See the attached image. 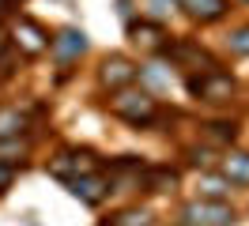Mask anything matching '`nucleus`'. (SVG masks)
<instances>
[{"label":"nucleus","instance_id":"1","mask_svg":"<svg viewBox=\"0 0 249 226\" xmlns=\"http://www.w3.org/2000/svg\"><path fill=\"white\" fill-rule=\"evenodd\" d=\"M113 109L124 113L128 121H147L151 113H155V102H151L147 94H121V98L113 102Z\"/></svg>","mask_w":249,"mask_h":226},{"label":"nucleus","instance_id":"2","mask_svg":"<svg viewBox=\"0 0 249 226\" xmlns=\"http://www.w3.org/2000/svg\"><path fill=\"white\" fill-rule=\"evenodd\" d=\"M193 90L208 94L212 102H223V98H231V94H234V83L227 79V75H212V79H193Z\"/></svg>","mask_w":249,"mask_h":226},{"label":"nucleus","instance_id":"3","mask_svg":"<svg viewBox=\"0 0 249 226\" xmlns=\"http://www.w3.org/2000/svg\"><path fill=\"white\" fill-rule=\"evenodd\" d=\"M185 8L200 19H215V15L227 12V0H185Z\"/></svg>","mask_w":249,"mask_h":226},{"label":"nucleus","instance_id":"4","mask_svg":"<svg viewBox=\"0 0 249 226\" xmlns=\"http://www.w3.org/2000/svg\"><path fill=\"white\" fill-rule=\"evenodd\" d=\"M102 68H106V72H102L106 83H128V79H132V68H128L124 60H106Z\"/></svg>","mask_w":249,"mask_h":226},{"label":"nucleus","instance_id":"5","mask_svg":"<svg viewBox=\"0 0 249 226\" xmlns=\"http://www.w3.org/2000/svg\"><path fill=\"white\" fill-rule=\"evenodd\" d=\"M227 174L234 181H249V155H234L231 162H227Z\"/></svg>","mask_w":249,"mask_h":226},{"label":"nucleus","instance_id":"6","mask_svg":"<svg viewBox=\"0 0 249 226\" xmlns=\"http://www.w3.org/2000/svg\"><path fill=\"white\" fill-rule=\"evenodd\" d=\"M57 49H61V53H79V49H83V34H76V30H64L61 42H57Z\"/></svg>","mask_w":249,"mask_h":226},{"label":"nucleus","instance_id":"7","mask_svg":"<svg viewBox=\"0 0 249 226\" xmlns=\"http://www.w3.org/2000/svg\"><path fill=\"white\" fill-rule=\"evenodd\" d=\"M23 45H27V49H42V30L34 27V23H23Z\"/></svg>","mask_w":249,"mask_h":226},{"label":"nucleus","instance_id":"8","mask_svg":"<svg viewBox=\"0 0 249 226\" xmlns=\"http://www.w3.org/2000/svg\"><path fill=\"white\" fill-rule=\"evenodd\" d=\"M231 45H234V49H238V53H249V27H246V30H238Z\"/></svg>","mask_w":249,"mask_h":226},{"label":"nucleus","instance_id":"9","mask_svg":"<svg viewBox=\"0 0 249 226\" xmlns=\"http://www.w3.org/2000/svg\"><path fill=\"white\" fill-rule=\"evenodd\" d=\"M0 4H4V0H0Z\"/></svg>","mask_w":249,"mask_h":226}]
</instances>
